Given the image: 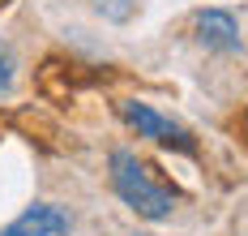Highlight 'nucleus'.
<instances>
[{
  "label": "nucleus",
  "instance_id": "nucleus-1",
  "mask_svg": "<svg viewBox=\"0 0 248 236\" xmlns=\"http://www.w3.org/2000/svg\"><path fill=\"white\" fill-rule=\"evenodd\" d=\"M111 185H116V193L141 219H167L175 210V202H180V189H171L167 181H158L154 168L141 163L133 151H116L111 155Z\"/></svg>",
  "mask_w": 248,
  "mask_h": 236
},
{
  "label": "nucleus",
  "instance_id": "nucleus-2",
  "mask_svg": "<svg viewBox=\"0 0 248 236\" xmlns=\"http://www.w3.org/2000/svg\"><path fill=\"white\" fill-rule=\"evenodd\" d=\"M116 112H120V116H124L137 133H141V137L158 142V146H171V151H184V155H197L193 133L184 129V125H175V120H167V116H158L154 107L137 103V99H120V103H116Z\"/></svg>",
  "mask_w": 248,
  "mask_h": 236
},
{
  "label": "nucleus",
  "instance_id": "nucleus-3",
  "mask_svg": "<svg viewBox=\"0 0 248 236\" xmlns=\"http://www.w3.org/2000/svg\"><path fill=\"white\" fill-rule=\"evenodd\" d=\"M60 232H69V215L60 206L39 202V206H26L0 236H60Z\"/></svg>",
  "mask_w": 248,
  "mask_h": 236
},
{
  "label": "nucleus",
  "instance_id": "nucleus-4",
  "mask_svg": "<svg viewBox=\"0 0 248 236\" xmlns=\"http://www.w3.org/2000/svg\"><path fill=\"white\" fill-rule=\"evenodd\" d=\"M197 39L210 52H240V26H235V17L223 13V9L197 13Z\"/></svg>",
  "mask_w": 248,
  "mask_h": 236
},
{
  "label": "nucleus",
  "instance_id": "nucleus-5",
  "mask_svg": "<svg viewBox=\"0 0 248 236\" xmlns=\"http://www.w3.org/2000/svg\"><path fill=\"white\" fill-rule=\"evenodd\" d=\"M94 4H99V13L116 17V22H124V17L133 13V4H128V0H94Z\"/></svg>",
  "mask_w": 248,
  "mask_h": 236
},
{
  "label": "nucleus",
  "instance_id": "nucleus-6",
  "mask_svg": "<svg viewBox=\"0 0 248 236\" xmlns=\"http://www.w3.org/2000/svg\"><path fill=\"white\" fill-rule=\"evenodd\" d=\"M13 69H17V65H13V52L0 43V90H9V86H13Z\"/></svg>",
  "mask_w": 248,
  "mask_h": 236
}]
</instances>
